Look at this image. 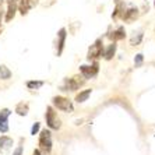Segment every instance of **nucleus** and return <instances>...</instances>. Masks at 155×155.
<instances>
[{
    "mask_svg": "<svg viewBox=\"0 0 155 155\" xmlns=\"http://www.w3.org/2000/svg\"><path fill=\"white\" fill-rule=\"evenodd\" d=\"M17 11V0H7V11H6V22H10Z\"/></svg>",
    "mask_w": 155,
    "mask_h": 155,
    "instance_id": "obj_9",
    "label": "nucleus"
},
{
    "mask_svg": "<svg viewBox=\"0 0 155 155\" xmlns=\"http://www.w3.org/2000/svg\"><path fill=\"white\" fill-rule=\"evenodd\" d=\"M138 7H134V6H131V7H129L127 10H124L123 11V14H122V20L124 22H133V21H136L137 20V17H138Z\"/></svg>",
    "mask_w": 155,
    "mask_h": 155,
    "instance_id": "obj_7",
    "label": "nucleus"
},
{
    "mask_svg": "<svg viewBox=\"0 0 155 155\" xmlns=\"http://www.w3.org/2000/svg\"><path fill=\"white\" fill-rule=\"evenodd\" d=\"M154 7H155V2H154Z\"/></svg>",
    "mask_w": 155,
    "mask_h": 155,
    "instance_id": "obj_25",
    "label": "nucleus"
},
{
    "mask_svg": "<svg viewBox=\"0 0 155 155\" xmlns=\"http://www.w3.org/2000/svg\"><path fill=\"white\" fill-rule=\"evenodd\" d=\"M143 61H144V56L141 53L136 54V58H134V66H136V67H141V66H143Z\"/></svg>",
    "mask_w": 155,
    "mask_h": 155,
    "instance_id": "obj_20",
    "label": "nucleus"
},
{
    "mask_svg": "<svg viewBox=\"0 0 155 155\" xmlns=\"http://www.w3.org/2000/svg\"><path fill=\"white\" fill-rule=\"evenodd\" d=\"M108 36L113 41V42H116V41H120V39H124V36H126V31H124V27H123V25L117 27V28H116L112 34H109Z\"/></svg>",
    "mask_w": 155,
    "mask_h": 155,
    "instance_id": "obj_11",
    "label": "nucleus"
},
{
    "mask_svg": "<svg viewBox=\"0 0 155 155\" xmlns=\"http://www.w3.org/2000/svg\"><path fill=\"white\" fill-rule=\"evenodd\" d=\"M3 3H4V0H0V20H2V14H3V11H4Z\"/></svg>",
    "mask_w": 155,
    "mask_h": 155,
    "instance_id": "obj_23",
    "label": "nucleus"
},
{
    "mask_svg": "<svg viewBox=\"0 0 155 155\" xmlns=\"http://www.w3.org/2000/svg\"><path fill=\"white\" fill-rule=\"evenodd\" d=\"M42 85H43V81H28L27 83V87H28L29 90H38Z\"/></svg>",
    "mask_w": 155,
    "mask_h": 155,
    "instance_id": "obj_19",
    "label": "nucleus"
},
{
    "mask_svg": "<svg viewBox=\"0 0 155 155\" xmlns=\"http://www.w3.org/2000/svg\"><path fill=\"white\" fill-rule=\"evenodd\" d=\"M13 155H22V145H18V147L14 150Z\"/></svg>",
    "mask_w": 155,
    "mask_h": 155,
    "instance_id": "obj_22",
    "label": "nucleus"
},
{
    "mask_svg": "<svg viewBox=\"0 0 155 155\" xmlns=\"http://www.w3.org/2000/svg\"><path fill=\"white\" fill-rule=\"evenodd\" d=\"M39 151L42 154H49L52 151V133L51 130H42L39 134Z\"/></svg>",
    "mask_w": 155,
    "mask_h": 155,
    "instance_id": "obj_1",
    "label": "nucleus"
},
{
    "mask_svg": "<svg viewBox=\"0 0 155 155\" xmlns=\"http://www.w3.org/2000/svg\"><path fill=\"white\" fill-rule=\"evenodd\" d=\"M15 112L20 116H25L28 113V104H24V102H20V104L15 106Z\"/></svg>",
    "mask_w": 155,
    "mask_h": 155,
    "instance_id": "obj_18",
    "label": "nucleus"
},
{
    "mask_svg": "<svg viewBox=\"0 0 155 155\" xmlns=\"http://www.w3.org/2000/svg\"><path fill=\"white\" fill-rule=\"evenodd\" d=\"M45 117H46V123H48V127H49V129L59 130L61 127L60 119L58 117V115H56V112L53 110V108H52V106H48Z\"/></svg>",
    "mask_w": 155,
    "mask_h": 155,
    "instance_id": "obj_3",
    "label": "nucleus"
},
{
    "mask_svg": "<svg viewBox=\"0 0 155 155\" xmlns=\"http://www.w3.org/2000/svg\"><path fill=\"white\" fill-rule=\"evenodd\" d=\"M84 77H80V76H74L71 78H67L64 81V90L66 91H77L80 87L84 84Z\"/></svg>",
    "mask_w": 155,
    "mask_h": 155,
    "instance_id": "obj_6",
    "label": "nucleus"
},
{
    "mask_svg": "<svg viewBox=\"0 0 155 155\" xmlns=\"http://www.w3.org/2000/svg\"><path fill=\"white\" fill-rule=\"evenodd\" d=\"M116 48H117L116 42H112V43H109V45H108V48H106V49L104 51V58L106 59V60H110V59L115 56Z\"/></svg>",
    "mask_w": 155,
    "mask_h": 155,
    "instance_id": "obj_13",
    "label": "nucleus"
},
{
    "mask_svg": "<svg viewBox=\"0 0 155 155\" xmlns=\"http://www.w3.org/2000/svg\"><path fill=\"white\" fill-rule=\"evenodd\" d=\"M102 56H104V42H102V38H98L94 42V45H91V48L88 49L87 58L88 60H97Z\"/></svg>",
    "mask_w": 155,
    "mask_h": 155,
    "instance_id": "obj_2",
    "label": "nucleus"
},
{
    "mask_svg": "<svg viewBox=\"0 0 155 155\" xmlns=\"http://www.w3.org/2000/svg\"><path fill=\"white\" fill-rule=\"evenodd\" d=\"M91 92H92V90H84V91H81L80 94H77L76 95V101L78 102V104H83V102H85L88 98H90V95H91Z\"/></svg>",
    "mask_w": 155,
    "mask_h": 155,
    "instance_id": "obj_15",
    "label": "nucleus"
},
{
    "mask_svg": "<svg viewBox=\"0 0 155 155\" xmlns=\"http://www.w3.org/2000/svg\"><path fill=\"white\" fill-rule=\"evenodd\" d=\"M13 145V138L7 137V136H2L0 137V151H6Z\"/></svg>",
    "mask_w": 155,
    "mask_h": 155,
    "instance_id": "obj_14",
    "label": "nucleus"
},
{
    "mask_svg": "<svg viewBox=\"0 0 155 155\" xmlns=\"http://www.w3.org/2000/svg\"><path fill=\"white\" fill-rule=\"evenodd\" d=\"M11 78V71L7 66L2 64L0 66V80H10Z\"/></svg>",
    "mask_w": 155,
    "mask_h": 155,
    "instance_id": "obj_16",
    "label": "nucleus"
},
{
    "mask_svg": "<svg viewBox=\"0 0 155 155\" xmlns=\"http://www.w3.org/2000/svg\"><path fill=\"white\" fill-rule=\"evenodd\" d=\"M11 115V110L4 108L0 110V133H7L8 131V116Z\"/></svg>",
    "mask_w": 155,
    "mask_h": 155,
    "instance_id": "obj_8",
    "label": "nucleus"
},
{
    "mask_svg": "<svg viewBox=\"0 0 155 155\" xmlns=\"http://www.w3.org/2000/svg\"><path fill=\"white\" fill-rule=\"evenodd\" d=\"M66 28H60L58 34V56H60L61 52H63V48H64V42H66Z\"/></svg>",
    "mask_w": 155,
    "mask_h": 155,
    "instance_id": "obj_10",
    "label": "nucleus"
},
{
    "mask_svg": "<svg viewBox=\"0 0 155 155\" xmlns=\"http://www.w3.org/2000/svg\"><path fill=\"white\" fill-rule=\"evenodd\" d=\"M98 70H99V64H98V61H94L91 66H80V71L83 74V77L85 80H90V78H94L95 76L98 74Z\"/></svg>",
    "mask_w": 155,
    "mask_h": 155,
    "instance_id": "obj_4",
    "label": "nucleus"
},
{
    "mask_svg": "<svg viewBox=\"0 0 155 155\" xmlns=\"http://www.w3.org/2000/svg\"><path fill=\"white\" fill-rule=\"evenodd\" d=\"M32 155H42V152L39 151V150H35V151H34V154Z\"/></svg>",
    "mask_w": 155,
    "mask_h": 155,
    "instance_id": "obj_24",
    "label": "nucleus"
},
{
    "mask_svg": "<svg viewBox=\"0 0 155 155\" xmlns=\"http://www.w3.org/2000/svg\"><path fill=\"white\" fill-rule=\"evenodd\" d=\"M34 6V0H18L17 2V7L20 8V13H21L22 15L27 14L28 13V10Z\"/></svg>",
    "mask_w": 155,
    "mask_h": 155,
    "instance_id": "obj_12",
    "label": "nucleus"
},
{
    "mask_svg": "<svg viewBox=\"0 0 155 155\" xmlns=\"http://www.w3.org/2000/svg\"><path fill=\"white\" fill-rule=\"evenodd\" d=\"M52 102H53L54 108L60 109V110H63V112H73V105H71V102H70L67 98H64V97H54L53 99H52Z\"/></svg>",
    "mask_w": 155,
    "mask_h": 155,
    "instance_id": "obj_5",
    "label": "nucleus"
},
{
    "mask_svg": "<svg viewBox=\"0 0 155 155\" xmlns=\"http://www.w3.org/2000/svg\"><path fill=\"white\" fill-rule=\"evenodd\" d=\"M143 32L141 31H138V32H134V35L131 36V39H130V45H133V46H137V45H140L141 41H143Z\"/></svg>",
    "mask_w": 155,
    "mask_h": 155,
    "instance_id": "obj_17",
    "label": "nucleus"
},
{
    "mask_svg": "<svg viewBox=\"0 0 155 155\" xmlns=\"http://www.w3.org/2000/svg\"><path fill=\"white\" fill-rule=\"evenodd\" d=\"M39 127H41V123H34L32 124V129H31V134H32V136H35L36 133H38V131H39Z\"/></svg>",
    "mask_w": 155,
    "mask_h": 155,
    "instance_id": "obj_21",
    "label": "nucleus"
}]
</instances>
